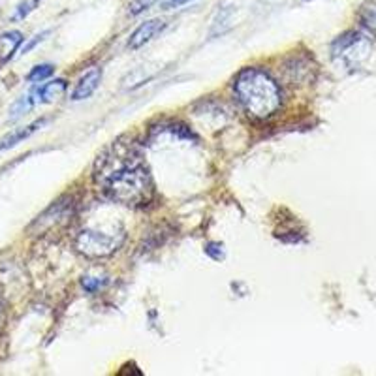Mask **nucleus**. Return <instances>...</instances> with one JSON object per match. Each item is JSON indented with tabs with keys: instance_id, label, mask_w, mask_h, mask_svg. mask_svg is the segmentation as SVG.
Segmentation results:
<instances>
[{
	"instance_id": "1",
	"label": "nucleus",
	"mask_w": 376,
	"mask_h": 376,
	"mask_svg": "<svg viewBox=\"0 0 376 376\" xmlns=\"http://www.w3.org/2000/svg\"><path fill=\"white\" fill-rule=\"evenodd\" d=\"M94 181L107 198L121 206L145 207L155 196V185L142 153L122 137L98 155Z\"/></svg>"
},
{
	"instance_id": "2",
	"label": "nucleus",
	"mask_w": 376,
	"mask_h": 376,
	"mask_svg": "<svg viewBox=\"0 0 376 376\" xmlns=\"http://www.w3.org/2000/svg\"><path fill=\"white\" fill-rule=\"evenodd\" d=\"M234 93L245 113L256 121L273 117L283 104L277 81L260 68H245L239 71L234 81Z\"/></svg>"
},
{
	"instance_id": "3",
	"label": "nucleus",
	"mask_w": 376,
	"mask_h": 376,
	"mask_svg": "<svg viewBox=\"0 0 376 376\" xmlns=\"http://www.w3.org/2000/svg\"><path fill=\"white\" fill-rule=\"evenodd\" d=\"M124 230H109V232H102L96 228H85L76 235V250L79 254L87 256V258H107L113 252L121 249L124 243Z\"/></svg>"
},
{
	"instance_id": "4",
	"label": "nucleus",
	"mask_w": 376,
	"mask_h": 376,
	"mask_svg": "<svg viewBox=\"0 0 376 376\" xmlns=\"http://www.w3.org/2000/svg\"><path fill=\"white\" fill-rule=\"evenodd\" d=\"M371 42L369 38L362 32H346L339 36L331 45V55L337 63L346 68H355L369 57Z\"/></svg>"
},
{
	"instance_id": "5",
	"label": "nucleus",
	"mask_w": 376,
	"mask_h": 376,
	"mask_svg": "<svg viewBox=\"0 0 376 376\" xmlns=\"http://www.w3.org/2000/svg\"><path fill=\"white\" fill-rule=\"evenodd\" d=\"M71 199L63 198L55 201L49 209H45V213L40 214L36 222L32 224V228H36L38 232H47V230H53L58 224H63L71 217Z\"/></svg>"
},
{
	"instance_id": "6",
	"label": "nucleus",
	"mask_w": 376,
	"mask_h": 376,
	"mask_svg": "<svg viewBox=\"0 0 376 376\" xmlns=\"http://www.w3.org/2000/svg\"><path fill=\"white\" fill-rule=\"evenodd\" d=\"M168 23L164 19H151V21L142 23L137 29L134 30V34L130 36V42H128V47L130 49H140L145 43H149L151 40H155L164 29H166Z\"/></svg>"
},
{
	"instance_id": "7",
	"label": "nucleus",
	"mask_w": 376,
	"mask_h": 376,
	"mask_svg": "<svg viewBox=\"0 0 376 376\" xmlns=\"http://www.w3.org/2000/svg\"><path fill=\"white\" fill-rule=\"evenodd\" d=\"M100 81H102V70L100 68H91V70H87L81 78H79L78 85L74 89V93H71V100H85L89 96H93L96 93V89H98Z\"/></svg>"
},
{
	"instance_id": "8",
	"label": "nucleus",
	"mask_w": 376,
	"mask_h": 376,
	"mask_svg": "<svg viewBox=\"0 0 376 376\" xmlns=\"http://www.w3.org/2000/svg\"><path fill=\"white\" fill-rule=\"evenodd\" d=\"M66 93V81L64 79H55V81H49L45 83L40 89H36L30 93V98L36 104H51L55 100L63 98V94Z\"/></svg>"
},
{
	"instance_id": "9",
	"label": "nucleus",
	"mask_w": 376,
	"mask_h": 376,
	"mask_svg": "<svg viewBox=\"0 0 376 376\" xmlns=\"http://www.w3.org/2000/svg\"><path fill=\"white\" fill-rule=\"evenodd\" d=\"M23 42V34L19 30H10L0 34V63H6L14 57V53L19 49Z\"/></svg>"
},
{
	"instance_id": "10",
	"label": "nucleus",
	"mask_w": 376,
	"mask_h": 376,
	"mask_svg": "<svg viewBox=\"0 0 376 376\" xmlns=\"http://www.w3.org/2000/svg\"><path fill=\"white\" fill-rule=\"evenodd\" d=\"M43 124H45V119L32 122V124H29V126L19 128V130H14L12 134H8L6 137L0 142V151H6V149H12V147H15L17 143H21L23 140H27L29 135L34 134L36 130H38V128H42Z\"/></svg>"
},
{
	"instance_id": "11",
	"label": "nucleus",
	"mask_w": 376,
	"mask_h": 376,
	"mask_svg": "<svg viewBox=\"0 0 376 376\" xmlns=\"http://www.w3.org/2000/svg\"><path fill=\"white\" fill-rule=\"evenodd\" d=\"M360 23L367 32L376 36V0H365L360 8Z\"/></svg>"
},
{
	"instance_id": "12",
	"label": "nucleus",
	"mask_w": 376,
	"mask_h": 376,
	"mask_svg": "<svg viewBox=\"0 0 376 376\" xmlns=\"http://www.w3.org/2000/svg\"><path fill=\"white\" fill-rule=\"evenodd\" d=\"M53 66L51 64H38V66H34L32 70H30V74L27 76V79H29L30 83H40V81H43V79H47L53 74Z\"/></svg>"
},
{
	"instance_id": "13",
	"label": "nucleus",
	"mask_w": 376,
	"mask_h": 376,
	"mask_svg": "<svg viewBox=\"0 0 376 376\" xmlns=\"http://www.w3.org/2000/svg\"><path fill=\"white\" fill-rule=\"evenodd\" d=\"M158 0H130V6H128V10H130V14L132 15H137L142 14V12H145V10H149L151 6H155Z\"/></svg>"
},
{
	"instance_id": "14",
	"label": "nucleus",
	"mask_w": 376,
	"mask_h": 376,
	"mask_svg": "<svg viewBox=\"0 0 376 376\" xmlns=\"http://www.w3.org/2000/svg\"><path fill=\"white\" fill-rule=\"evenodd\" d=\"M106 284V280H102V278H96V277H83V280H81V286L85 288V291H89V294H93V291H96L98 288H102Z\"/></svg>"
},
{
	"instance_id": "15",
	"label": "nucleus",
	"mask_w": 376,
	"mask_h": 376,
	"mask_svg": "<svg viewBox=\"0 0 376 376\" xmlns=\"http://www.w3.org/2000/svg\"><path fill=\"white\" fill-rule=\"evenodd\" d=\"M206 252L213 260H222L224 258V250H222V245H219V243H209L206 247Z\"/></svg>"
},
{
	"instance_id": "16",
	"label": "nucleus",
	"mask_w": 376,
	"mask_h": 376,
	"mask_svg": "<svg viewBox=\"0 0 376 376\" xmlns=\"http://www.w3.org/2000/svg\"><path fill=\"white\" fill-rule=\"evenodd\" d=\"M34 6H36V0H30V2H23V4H19L17 12L14 14V19H23V17L29 14V12H32V8Z\"/></svg>"
},
{
	"instance_id": "17",
	"label": "nucleus",
	"mask_w": 376,
	"mask_h": 376,
	"mask_svg": "<svg viewBox=\"0 0 376 376\" xmlns=\"http://www.w3.org/2000/svg\"><path fill=\"white\" fill-rule=\"evenodd\" d=\"M192 0H166V8H179V6H185Z\"/></svg>"
},
{
	"instance_id": "18",
	"label": "nucleus",
	"mask_w": 376,
	"mask_h": 376,
	"mask_svg": "<svg viewBox=\"0 0 376 376\" xmlns=\"http://www.w3.org/2000/svg\"><path fill=\"white\" fill-rule=\"evenodd\" d=\"M43 36H47V32H42V34H38V36H36L34 40H32V42H30L29 45H27V47H25V49H23V53H29V51L32 49V47H34L36 43H38V42H42V40H43Z\"/></svg>"
},
{
	"instance_id": "19",
	"label": "nucleus",
	"mask_w": 376,
	"mask_h": 376,
	"mask_svg": "<svg viewBox=\"0 0 376 376\" xmlns=\"http://www.w3.org/2000/svg\"><path fill=\"white\" fill-rule=\"evenodd\" d=\"M4 320H6V311H4V303L0 299V335H2V329H4Z\"/></svg>"
}]
</instances>
